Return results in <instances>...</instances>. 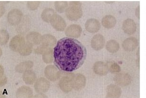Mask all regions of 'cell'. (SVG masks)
Segmentation results:
<instances>
[{"label": "cell", "mask_w": 146, "mask_h": 98, "mask_svg": "<svg viewBox=\"0 0 146 98\" xmlns=\"http://www.w3.org/2000/svg\"><path fill=\"white\" fill-rule=\"evenodd\" d=\"M54 57L55 65L59 70L72 72L83 64L86 57V49L76 39L64 38L55 46Z\"/></svg>", "instance_id": "6da1fadb"}, {"label": "cell", "mask_w": 146, "mask_h": 98, "mask_svg": "<svg viewBox=\"0 0 146 98\" xmlns=\"http://www.w3.org/2000/svg\"><path fill=\"white\" fill-rule=\"evenodd\" d=\"M75 74L72 72L60 71L59 81V87L65 93H68L74 89V80Z\"/></svg>", "instance_id": "7a4b0ae2"}, {"label": "cell", "mask_w": 146, "mask_h": 98, "mask_svg": "<svg viewBox=\"0 0 146 98\" xmlns=\"http://www.w3.org/2000/svg\"><path fill=\"white\" fill-rule=\"evenodd\" d=\"M66 17L70 21H76L82 18L83 11L80 7L70 6L65 12Z\"/></svg>", "instance_id": "3957f363"}, {"label": "cell", "mask_w": 146, "mask_h": 98, "mask_svg": "<svg viewBox=\"0 0 146 98\" xmlns=\"http://www.w3.org/2000/svg\"><path fill=\"white\" fill-rule=\"evenodd\" d=\"M22 18L23 13L21 10L18 9L12 10L7 15V22L11 25H18Z\"/></svg>", "instance_id": "277c9868"}, {"label": "cell", "mask_w": 146, "mask_h": 98, "mask_svg": "<svg viewBox=\"0 0 146 98\" xmlns=\"http://www.w3.org/2000/svg\"><path fill=\"white\" fill-rule=\"evenodd\" d=\"M44 75L48 80L54 82L59 79L60 76V71L55 66L48 65L44 69Z\"/></svg>", "instance_id": "5b68a950"}, {"label": "cell", "mask_w": 146, "mask_h": 98, "mask_svg": "<svg viewBox=\"0 0 146 98\" xmlns=\"http://www.w3.org/2000/svg\"><path fill=\"white\" fill-rule=\"evenodd\" d=\"M131 77L127 73H118L114 77V81L117 85L121 87L128 86L131 82Z\"/></svg>", "instance_id": "8992f818"}, {"label": "cell", "mask_w": 146, "mask_h": 98, "mask_svg": "<svg viewBox=\"0 0 146 98\" xmlns=\"http://www.w3.org/2000/svg\"><path fill=\"white\" fill-rule=\"evenodd\" d=\"M50 87V84L48 80L44 77L37 79L35 85V90L38 93H44L47 92Z\"/></svg>", "instance_id": "52a82bcc"}, {"label": "cell", "mask_w": 146, "mask_h": 98, "mask_svg": "<svg viewBox=\"0 0 146 98\" xmlns=\"http://www.w3.org/2000/svg\"><path fill=\"white\" fill-rule=\"evenodd\" d=\"M50 23L52 27L58 31H63L66 29V22L59 15L57 14L54 15L51 18Z\"/></svg>", "instance_id": "ba28073f"}, {"label": "cell", "mask_w": 146, "mask_h": 98, "mask_svg": "<svg viewBox=\"0 0 146 98\" xmlns=\"http://www.w3.org/2000/svg\"><path fill=\"white\" fill-rule=\"evenodd\" d=\"M25 43L26 41L23 37L21 35H17L11 39L9 44V47L15 52H19Z\"/></svg>", "instance_id": "9c48e42d"}, {"label": "cell", "mask_w": 146, "mask_h": 98, "mask_svg": "<svg viewBox=\"0 0 146 98\" xmlns=\"http://www.w3.org/2000/svg\"><path fill=\"white\" fill-rule=\"evenodd\" d=\"M82 33V29L80 25L73 24L69 25L65 30V35L68 38H77L80 36Z\"/></svg>", "instance_id": "30bf717a"}, {"label": "cell", "mask_w": 146, "mask_h": 98, "mask_svg": "<svg viewBox=\"0 0 146 98\" xmlns=\"http://www.w3.org/2000/svg\"><path fill=\"white\" fill-rule=\"evenodd\" d=\"M105 39L101 34H96L92 39L91 47L95 51H100L105 45Z\"/></svg>", "instance_id": "8fae6325"}, {"label": "cell", "mask_w": 146, "mask_h": 98, "mask_svg": "<svg viewBox=\"0 0 146 98\" xmlns=\"http://www.w3.org/2000/svg\"><path fill=\"white\" fill-rule=\"evenodd\" d=\"M122 29L124 33L129 35L134 34L137 30V25L134 20L131 19H128L124 20L122 24Z\"/></svg>", "instance_id": "7c38bea8"}, {"label": "cell", "mask_w": 146, "mask_h": 98, "mask_svg": "<svg viewBox=\"0 0 146 98\" xmlns=\"http://www.w3.org/2000/svg\"><path fill=\"white\" fill-rule=\"evenodd\" d=\"M93 69L94 72L99 76H105L109 72L107 64L101 61L95 62Z\"/></svg>", "instance_id": "4fadbf2b"}, {"label": "cell", "mask_w": 146, "mask_h": 98, "mask_svg": "<svg viewBox=\"0 0 146 98\" xmlns=\"http://www.w3.org/2000/svg\"><path fill=\"white\" fill-rule=\"evenodd\" d=\"M85 29L89 33H98L101 28L99 20L95 19H90L87 20L85 25Z\"/></svg>", "instance_id": "5bb4252c"}, {"label": "cell", "mask_w": 146, "mask_h": 98, "mask_svg": "<svg viewBox=\"0 0 146 98\" xmlns=\"http://www.w3.org/2000/svg\"><path fill=\"white\" fill-rule=\"evenodd\" d=\"M86 79L85 76L82 74L75 75L74 80V89L76 91H79L84 89L86 85Z\"/></svg>", "instance_id": "9a60e30c"}, {"label": "cell", "mask_w": 146, "mask_h": 98, "mask_svg": "<svg viewBox=\"0 0 146 98\" xmlns=\"http://www.w3.org/2000/svg\"><path fill=\"white\" fill-rule=\"evenodd\" d=\"M138 41L135 37L127 38L122 43V47L124 51H134L138 46Z\"/></svg>", "instance_id": "2e32d148"}, {"label": "cell", "mask_w": 146, "mask_h": 98, "mask_svg": "<svg viewBox=\"0 0 146 98\" xmlns=\"http://www.w3.org/2000/svg\"><path fill=\"white\" fill-rule=\"evenodd\" d=\"M106 98H120L122 93L121 87L116 84H110L107 87Z\"/></svg>", "instance_id": "e0dca14e"}, {"label": "cell", "mask_w": 146, "mask_h": 98, "mask_svg": "<svg viewBox=\"0 0 146 98\" xmlns=\"http://www.w3.org/2000/svg\"><path fill=\"white\" fill-rule=\"evenodd\" d=\"M42 36L39 33L31 32L27 35V41L33 45H39L41 44Z\"/></svg>", "instance_id": "ac0fdd59"}, {"label": "cell", "mask_w": 146, "mask_h": 98, "mask_svg": "<svg viewBox=\"0 0 146 98\" xmlns=\"http://www.w3.org/2000/svg\"><path fill=\"white\" fill-rule=\"evenodd\" d=\"M30 23L29 18L28 16H25L20 23L17 25L16 28L17 32L20 34H25L29 29Z\"/></svg>", "instance_id": "d6986e66"}, {"label": "cell", "mask_w": 146, "mask_h": 98, "mask_svg": "<svg viewBox=\"0 0 146 98\" xmlns=\"http://www.w3.org/2000/svg\"><path fill=\"white\" fill-rule=\"evenodd\" d=\"M16 97L19 98H28L33 97V90L27 86L19 87L16 92Z\"/></svg>", "instance_id": "ffe728a7"}, {"label": "cell", "mask_w": 146, "mask_h": 98, "mask_svg": "<svg viewBox=\"0 0 146 98\" xmlns=\"http://www.w3.org/2000/svg\"><path fill=\"white\" fill-rule=\"evenodd\" d=\"M117 24V20L115 18L111 15H107L104 16L102 20V25L107 29H111L115 27Z\"/></svg>", "instance_id": "44dd1931"}, {"label": "cell", "mask_w": 146, "mask_h": 98, "mask_svg": "<svg viewBox=\"0 0 146 98\" xmlns=\"http://www.w3.org/2000/svg\"><path fill=\"white\" fill-rule=\"evenodd\" d=\"M23 80L25 83L28 85H32L35 83L36 81V73L33 70H28L23 74Z\"/></svg>", "instance_id": "7402d4cb"}, {"label": "cell", "mask_w": 146, "mask_h": 98, "mask_svg": "<svg viewBox=\"0 0 146 98\" xmlns=\"http://www.w3.org/2000/svg\"><path fill=\"white\" fill-rule=\"evenodd\" d=\"M57 43V39L55 37L50 34H45L42 36L41 45L52 48L56 46Z\"/></svg>", "instance_id": "603a6c76"}, {"label": "cell", "mask_w": 146, "mask_h": 98, "mask_svg": "<svg viewBox=\"0 0 146 98\" xmlns=\"http://www.w3.org/2000/svg\"><path fill=\"white\" fill-rule=\"evenodd\" d=\"M33 62L30 61H27L19 63L15 67V71L19 73H24L28 70L33 68Z\"/></svg>", "instance_id": "cb8c5ba5"}, {"label": "cell", "mask_w": 146, "mask_h": 98, "mask_svg": "<svg viewBox=\"0 0 146 98\" xmlns=\"http://www.w3.org/2000/svg\"><path fill=\"white\" fill-rule=\"evenodd\" d=\"M56 15L55 11L51 8H46L42 11L41 17L42 20L47 23H50L51 19Z\"/></svg>", "instance_id": "d4e9b609"}, {"label": "cell", "mask_w": 146, "mask_h": 98, "mask_svg": "<svg viewBox=\"0 0 146 98\" xmlns=\"http://www.w3.org/2000/svg\"><path fill=\"white\" fill-rule=\"evenodd\" d=\"M106 49L110 53L113 54L117 53L120 49V45L116 40H110L106 45Z\"/></svg>", "instance_id": "484cf974"}, {"label": "cell", "mask_w": 146, "mask_h": 98, "mask_svg": "<svg viewBox=\"0 0 146 98\" xmlns=\"http://www.w3.org/2000/svg\"><path fill=\"white\" fill-rule=\"evenodd\" d=\"M33 45L29 43H25L19 51V53L20 55L26 56L31 54L33 51Z\"/></svg>", "instance_id": "4316f807"}, {"label": "cell", "mask_w": 146, "mask_h": 98, "mask_svg": "<svg viewBox=\"0 0 146 98\" xmlns=\"http://www.w3.org/2000/svg\"><path fill=\"white\" fill-rule=\"evenodd\" d=\"M56 10L59 13H63L66 12L68 7V4L66 1H55L54 3Z\"/></svg>", "instance_id": "83f0119b"}, {"label": "cell", "mask_w": 146, "mask_h": 98, "mask_svg": "<svg viewBox=\"0 0 146 98\" xmlns=\"http://www.w3.org/2000/svg\"><path fill=\"white\" fill-rule=\"evenodd\" d=\"M42 56V60L46 64H50L54 61V50L51 48L49 51L46 52Z\"/></svg>", "instance_id": "f1b7e54d"}, {"label": "cell", "mask_w": 146, "mask_h": 98, "mask_svg": "<svg viewBox=\"0 0 146 98\" xmlns=\"http://www.w3.org/2000/svg\"><path fill=\"white\" fill-rule=\"evenodd\" d=\"M9 40V34L7 30L2 29L0 31V45L3 46L7 44Z\"/></svg>", "instance_id": "f546056e"}, {"label": "cell", "mask_w": 146, "mask_h": 98, "mask_svg": "<svg viewBox=\"0 0 146 98\" xmlns=\"http://www.w3.org/2000/svg\"><path fill=\"white\" fill-rule=\"evenodd\" d=\"M109 71L113 74L119 73L121 71V67L117 64L114 62H109L107 64Z\"/></svg>", "instance_id": "4dcf8cb0"}, {"label": "cell", "mask_w": 146, "mask_h": 98, "mask_svg": "<svg viewBox=\"0 0 146 98\" xmlns=\"http://www.w3.org/2000/svg\"><path fill=\"white\" fill-rule=\"evenodd\" d=\"M52 48L49 47H47V46H44L43 45H41L39 46L34 50L35 53H36V54L42 55L44 54L46 52H47L48 51H49L50 49H51Z\"/></svg>", "instance_id": "1f68e13d"}, {"label": "cell", "mask_w": 146, "mask_h": 98, "mask_svg": "<svg viewBox=\"0 0 146 98\" xmlns=\"http://www.w3.org/2000/svg\"><path fill=\"white\" fill-rule=\"evenodd\" d=\"M40 4V1H28L27 3V6L30 10L35 11L38 9Z\"/></svg>", "instance_id": "d6a6232c"}, {"label": "cell", "mask_w": 146, "mask_h": 98, "mask_svg": "<svg viewBox=\"0 0 146 98\" xmlns=\"http://www.w3.org/2000/svg\"><path fill=\"white\" fill-rule=\"evenodd\" d=\"M7 82V78L6 76L4 75V74L3 75H1V81H0V85L1 87L3 86L4 85H5Z\"/></svg>", "instance_id": "836d02e7"}, {"label": "cell", "mask_w": 146, "mask_h": 98, "mask_svg": "<svg viewBox=\"0 0 146 98\" xmlns=\"http://www.w3.org/2000/svg\"><path fill=\"white\" fill-rule=\"evenodd\" d=\"M70 6H76V7H80L82 6V4L80 3V2H77V1L70 2Z\"/></svg>", "instance_id": "e575fe53"}, {"label": "cell", "mask_w": 146, "mask_h": 98, "mask_svg": "<svg viewBox=\"0 0 146 98\" xmlns=\"http://www.w3.org/2000/svg\"><path fill=\"white\" fill-rule=\"evenodd\" d=\"M135 14V16L139 19H140V6H138L137 8H136Z\"/></svg>", "instance_id": "d590c367"}, {"label": "cell", "mask_w": 146, "mask_h": 98, "mask_svg": "<svg viewBox=\"0 0 146 98\" xmlns=\"http://www.w3.org/2000/svg\"><path fill=\"white\" fill-rule=\"evenodd\" d=\"M5 11V9L4 8V7L2 4H1V14H0L1 17H2L4 15Z\"/></svg>", "instance_id": "8d00e7d4"}, {"label": "cell", "mask_w": 146, "mask_h": 98, "mask_svg": "<svg viewBox=\"0 0 146 98\" xmlns=\"http://www.w3.org/2000/svg\"><path fill=\"white\" fill-rule=\"evenodd\" d=\"M35 98H46L45 95H44L43 93H39L38 95H36L34 97Z\"/></svg>", "instance_id": "74e56055"}]
</instances>
